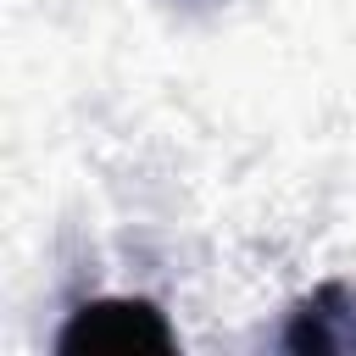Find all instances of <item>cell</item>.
<instances>
[{
  "label": "cell",
  "instance_id": "obj_1",
  "mask_svg": "<svg viewBox=\"0 0 356 356\" xmlns=\"http://www.w3.org/2000/svg\"><path fill=\"white\" fill-rule=\"evenodd\" d=\"M56 345L67 356H139V350H172V328L150 300H95L72 312Z\"/></svg>",
  "mask_w": 356,
  "mask_h": 356
}]
</instances>
